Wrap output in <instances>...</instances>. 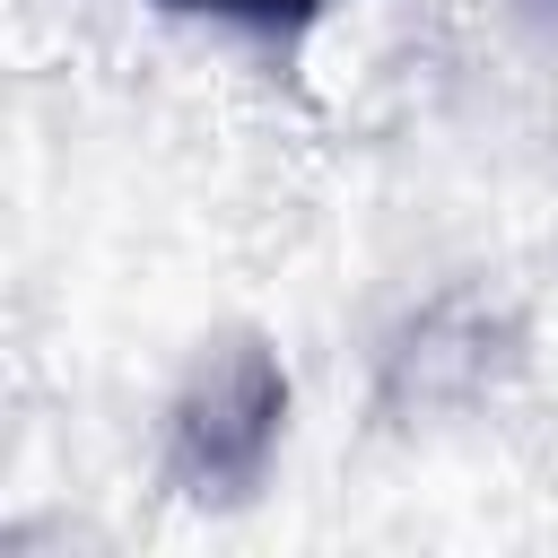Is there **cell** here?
I'll use <instances>...</instances> for the list:
<instances>
[{"label": "cell", "mask_w": 558, "mask_h": 558, "mask_svg": "<svg viewBox=\"0 0 558 558\" xmlns=\"http://www.w3.org/2000/svg\"><path fill=\"white\" fill-rule=\"evenodd\" d=\"M279 436H288V375L253 331H235L201 349V366L166 410V480L201 506H235L262 488Z\"/></svg>", "instance_id": "obj_1"}, {"label": "cell", "mask_w": 558, "mask_h": 558, "mask_svg": "<svg viewBox=\"0 0 558 558\" xmlns=\"http://www.w3.org/2000/svg\"><path fill=\"white\" fill-rule=\"evenodd\" d=\"M514 9H523V17L541 26V35H558V0H514Z\"/></svg>", "instance_id": "obj_3"}, {"label": "cell", "mask_w": 558, "mask_h": 558, "mask_svg": "<svg viewBox=\"0 0 558 558\" xmlns=\"http://www.w3.org/2000/svg\"><path fill=\"white\" fill-rule=\"evenodd\" d=\"M157 9L218 17V26H244V35H296V26H305V17H323L331 0H157Z\"/></svg>", "instance_id": "obj_2"}]
</instances>
